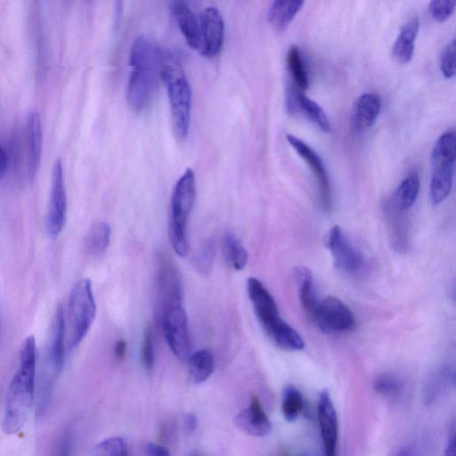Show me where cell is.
I'll list each match as a JSON object with an SVG mask.
<instances>
[{
	"mask_svg": "<svg viewBox=\"0 0 456 456\" xmlns=\"http://www.w3.org/2000/svg\"><path fill=\"white\" fill-rule=\"evenodd\" d=\"M34 336L26 338L19 350L17 368L4 392L1 427L6 435L18 433L27 423L35 401L37 350Z\"/></svg>",
	"mask_w": 456,
	"mask_h": 456,
	"instance_id": "cell-1",
	"label": "cell"
},
{
	"mask_svg": "<svg viewBox=\"0 0 456 456\" xmlns=\"http://www.w3.org/2000/svg\"><path fill=\"white\" fill-rule=\"evenodd\" d=\"M162 52L152 41L140 36L133 42L127 85V101L135 111H142L151 103L161 79Z\"/></svg>",
	"mask_w": 456,
	"mask_h": 456,
	"instance_id": "cell-2",
	"label": "cell"
},
{
	"mask_svg": "<svg viewBox=\"0 0 456 456\" xmlns=\"http://www.w3.org/2000/svg\"><path fill=\"white\" fill-rule=\"evenodd\" d=\"M160 77L167 89L174 133L183 141L190 126L191 89L181 64L168 52H162Z\"/></svg>",
	"mask_w": 456,
	"mask_h": 456,
	"instance_id": "cell-3",
	"label": "cell"
},
{
	"mask_svg": "<svg viewBox=\"0 0 456 456\" xmlns=\"http://www.w3.org/2000/svg\"><path fill=\"white\" fill-rule=\"evenodd\" d=\"M66 322L61 305L55 311L45 347L38 379L37 411L46 407L55 382L62 370L65 354Z\"/></svg>",
	"mask_w": 456,
	"mask_h": 456,
	"instance_id": "cell-4",
	"label": "cell"
},
{
	"mask_svg": "<svg viewBox=\"0 0 456 456\" xmlns=\"http://www.w3.org/2000/svg\"><path fill=\"white\" fill-rule=\"evenodd\" d=\"M247 290L256 315L267 336L280 347L291 345L297 331L279 314L277 304L256 278L250 277L247 281Z\"/></svg>",
	"mask_w": 456,
	"mask_h": 456,
	"instance_id": "cell-5",
	"label": "cell"
},
{
	"mask_svg": "<svg viewBox=\"0 0 456 456\" xmlns=\"http://www.w3.org/2000/svg\"><path fill=\"white\" fill-rule=\"evenodd\" d=\"M96 314V304L89 279L77 281L73 286L68 304L66 346L75 350L86 336Z\"/></svg>",
	"mask_w": 456,
	"mask_h": 456,
	"instance_id": "cell-6",
	"label": "cell"
},
{
	"mask_svg": "<svg viewBox=\"0 0 456 456\" xmlns=\"http://www.w3.org/2000/svg\"><path fill=\"white\" fill-rule=\"evenodd\" d=\"M196 197L195 176L187 168L176 182L170 204L169 240L177 255L184 256L188 251L186 227L188 216Z\"/></svg>",
	"mask_w": 456,
	"mask_h": 456,
	"instance_id": "cell-7",
	"label": "cell"
},
{
	"mask_svg": "<svg viewBox=\"0 0 456 456\" xmlns=\"http://www.w3.org/2000/svg\"><path fill=\"white\" fill-rule=\"evenodd\" d=\"M455 147V133L446 131L438 138L433 148L429 196L434 206L442 203L450 194L454 175Z\"/></svg>",
	"mask_w": 456,
	"mask_h": 456,
	"instance_id": "cell-8",
	"label": "cell"
},
{
	"mask_svg": "<svg viewBox=\"0 0 456 456\" xmlns=\"http://www.w3.org/2000/svg\"><path fill=\"white\" fill-rule=\"evenodd\" d=\"M155 286L156 315L169 305L182 304V277L175 263L166 252H159L157 257Z\"/></svg>",
	"mask_w": 456,
	"mask_h": 456,
	"instance_id": "cell-9",
	"label": "cell"
},
{
	"mask_svg": "<svg viewBox=\"0 0 456 456\" xmlns=\"http://www.w3.org/2000/svg\"><path fill=\"white\" fill-rule=\"evenodd\" d=\"M156 316L173 354L181 361L187 360L191 354V338L183 305H169Z\"/></svg>",
	"mask_w": 456,
	"mask_h": 456,
	"instance_id": "cell-10",
	"label": "cell"
},
{
	"mask_svg": "<svg viewBox=\"0 0 456 456\" xmlns=\"http://www.w3.org/2000/svg\"><path fill=\"white\" fill-rule=\"evenodd\" d=\"M67 214V193L63 167L61 159H56L52 171L50 200L46 214V231L51 237H56L62 230Z\"/></svg>",
	"mask_w": 456,
	"mask_h": 456,
	"instance_id": "cell-11",
	"label": "cell"
},
{
	"mask_svg": "<svg viewBox=\"0 0 456 456\" xmlns=\"http://www.w3.org/2000/svg\"><path fill=\"white\" fill-rule=\"evenodd\" d=\"M313 318L323 331L329 333L347 331L354 326L353 313L335 297H327L319 302Z\"/></svg>",
	"mask_w": 456,
	"mask_h": 456,
	"instance_id": "cell-12",
	"label": "cell"
},
{
	"mask_svg": "<svg viewBox=\"0 0 456 456\" xmlns=\"http://www.w3.org/2000/svg\"><path fill=\"white\" fill-rule=\"evenodd\" d=\"M286 139L290 146L309 166L317 182L322 208L325 210H330L332 205L331 186L322 159L307 143L295 135L288 134Z\"/></svg>",
	"mask_w": 456,
	"mask_h": 456,
	"instance_id": "cell-13",
	"label": "cell"
},
{
	"mask_svg": "<svg viewBox=\"0 0 456 456\" xmlns=\"http://www.w3.org/2000/svg\"><path fill=\"white\" fill-rule=\"evenodd\" d=\"M327 246L332 255L336 267L346 273H356L363 265V257L348 240L339 225L329 232Z\"/></svg>",
	"mask_w": 456,
	"mask_h": 456,
	"instance_id": "cell-14",
	"label": "cell"
},
{
	"mask_svg": "<svg viewBox=\"0 0 456 456\" xmlns=\"http://www.w3.org/2000/svg\"><path fill=\"white\" fill-rule=\"evenodd\" d=\"M201 32L200 54L207 58H214L222 50L224 38V23L223 17L216 7L205 8L200 15Z\"/></svg>",
	"mask_w": 456,
	"mask_h": 456,
	"instance_id": "cell-15",
	"label": "cell"
},
{
	"mask_svg": "<svg viewBox=\"0 0 456 456\" xmlns=\"http://www.w3.org/2000/svg\"><path fill=\"white\" fill-rule=\"evenodd\" d=\"M317 415L324 453L327 456H334L338 450V423L336 410L328 390H323L320 394Z\"/></svg>",
	"mask_w": 456,
	"mask_h": 456,
	"instance_id": "cell-16",
	"label": "cell"
},
{
	"mask_svg": "<svg viewBox=\"0 0 456 456\" xmlns=\"http://www.w3.org/2000/svg\"><path fill=\"white\" fill-rule=\"evenodd\" d=\"M26 146V175L32 183L37 174L42 151V129L40 116L37 111H30L26 118L25 125Z\"/></svg>",
	"mask_w": 456,
	"mask_h": 456,
	"instance_id": "cell-17",
	"label": "cell"
},
{
	"mask_svg": "<svg viewBox=\"0 0 456 456\" xmlns=\"http://www.w3.org/2000/svg\"><path fill=\"white\" fill-rule=\"evenodd\" d=\"M234 422L244 433L254 436H264L272 428L271 422L256 395H252L249 405L239 412Z\"/></svg>",
	"mask_w": 456,
	"mask_h": 456,
	"instance_id": "cell-18",
	"label": "cell"
},
{
	"mask_svg": "<svg viewBox=\"0 0 456 456\" xmlns=\"http://www.w3.org/2000/svg\"><path fill=\"white\" fill-rule=\"evenodd\" d=\"M381 110V100L373 93L359 96L353 107L351 124L356 133H362L371 127Z\"/></svg>",
	"mask_w": 456,
	"mask_h": 456,
	"instance_id": "cell-19",
	"label": "cell"
},
{
	"mask_svg": "<svg viewBox=\"0 0 456 456\" xmlns=\"http://www.w3.org/2000/svg\"><path fill=\"white\" fill-rule=\"evenodd\" d=\"M288 105L292 110H300L312 123L324 133L331 131L330 121L323 109L305 96L302 90L294 87L288 94Z\"/></svg>",
	"mask_w": 456,
	"mask_h": 456,
	"instance_id": "cell-20",
	"label": "cell"
},
{
	"mask_svg": "<svg viewBox=\"0 0 456 456\" xmlns=\"http://www.w3.org/2000/svg\"><path fill=\"white\" fill-rule=\"evenodd\" d=\"M172 10L187 45L200 53L202 43L200 20L182 0H176L172 6Z\"/></svg>",
	"mask_w": 456,
	"mask_h": 456,
	"instance_id": "cell-21",
	"label": "cell"
},
{
	"mask_svg": "<svg viewBox=\"0 0 456 456\" xmlns=\"http://www.w3.org/2000/svg\"><path fill=\"white\" fill-rule=\"evenodd\" d=\"M454 385V370L451 366L444 365L436 368L427 378L423 398L426 404H433Z\"/></svg>",
	"mask_w": 456,
	"mask_h": 456,
	"instance_id": "cell-22",
	"label": "cell"
},
{
	"mask_svg": "<svg viewBox=\"0 0 456 456\" xmlns=\"http://www.w3.org/2000/svg\"><path fill=\"white\" fill-rule=\"evenodd\" d=\"M419 27V19L412 17L401 28L392 48L393 57L397 62L405 64L411 60Z\"/></svg>",
	"mask_w": 456,
	"mask_h": 456,
	"instance_id": "cell-23",
	"label": "cell"
},
{
	"mask_svg": "<svg viewBox=\"0 0 456 456\" xmlns=\"http://www.w3.org/2000/svg\"><path fill=\"white\" fill-rule=\"evenodd\" d=\"M305 0H273L268 11L267 19L272 27L284 30L294 20Z\"/></svg>",
	"mask_w": 456,
	"mask_h": 456,
	"instance_id": "cell-24",
	"label": "cell"
},
{
	"mask_svg": "<svg viewBox=\"0 0 456 456\" xmlns=\"http://www.w3.org/2000/svg\"><path fill=\"white\" fill-rule=\"evenodd\" d=\"M298 297L302 306L313 316L319 301L314 289L313 274L305 266H298L294 271Z\"/></svg>",
	"mask_w": 456,
	"mask_h": 456,
	"instance_id": "cell-25",
	"label": "cell"
},
{
	"mask_svg": "<svg viewBox=\"0 0 456 456\" xmlns=\"http://www.w3.org/2000/svg\"><path fill=\"white\" fill-rule=\"evenodd\" d=\"M189 376L194 384L206 381L215 368L213 354L210 351L199 350L188 357Z\"/></svg>",
	"mask_w": 456,
	"mask_h": 456,
	"instance_id": "cell-26",
	"label": "cell"
},
{
	"mask_svg": "<svg viewBox=\"0 0 456 456\" xmlns=\"http://www.w3.org/2000/svg\"><path fill=\"white\" fill-rule=\"evenodd\" d=\"M222 248L227 264L240 271L248 261V252L238 238L231 232H226L222 239Z\"/></svg>",
	"mask_w": 456,
	"mask_h": 456,
	"instance_id": "cell-27",
	"label": "cell"
},
{
	"mask_svg": "<svg viewBox=\"0 0 456 456\" xmlns=\"http://www.w3.org/2000/svg\"><path fill=\"white\" fill-rule=\"evenodd\" d=\"M110 240V227L105 222H97L89 229L85 246L86 251L93 256L103 254L109 247Z\"/></svg>",
	"mask_w": 456,
	"mask_h": 456,
	"instance_id": "cell-28",
	"label": "cell"
},
{
	"mask_svg": "<svg viewBox=\"0 0 456 456\" xmlns=\"http://www.w3.org/2000/svg\"><path fill=\"white\" fill-rule=\"evenodd\" d=\"M419 186L418 175H411L404 178L395 192V207L401 211L408 210L417 200Z\"/></svg>",
	"mask_w": 456,
	"mask_h": 456,
	"instance_id": "cell-29",
	"label": "cell"
},
{
	"mask_svg": "<svg viewBox=\"0 0 456 456\" xmlns=\"http://www.w3.org/2000/svg\"><path fill=\"white\" fill-rule=\"evenodd\" d=\"M287 64L296 87L302 91L307 89L309 86L308 72L300 49L297 46L292 45L289 49Z\"/></svg>",
	"mask_w": 456,
	"mask_h": 456,
	"instance_id": "cell-30",
	"label": "cell"
},
{
	"mask_svg": "<svg viewBox=\"0 0 456 456\" xmlns=\"http://www.w3.org/2000/svg\"><path fill=\"white\" fill-rule=\"evenodd\" d=\"M304 409V398L293 385L287 386L282 392L281 411L288 421H294Z\"/></svg>",
	"mask_w": 456,
	"mask_h": 456,
	"instance_id": "cell-31",
	"label": "cell"
},
{
	"mask_svg": "<svg viewBox=\"0 0 456 456\" xmlns=\"http://www.w3.org/2000/svg\"><path fill=\"white\" fill-rule=\"evenodd\" d=\"M373 387L375 391L383 396L394 398L402 393L403 384L398 377L383 373L375 379Z\"/></svg>",
	"mask_w": 456,
	"mask_h": 456,
	"instance_id": "cell-32",
	"label": "cell"
},
{
	"mask_svg": "<svg viewBox=\"0 0 456 456\" xmlns=\"http://www.w3.org/2000/svg\"><path fill=\"white\" fill-rule=\"evenodd\" d=\"M93 453L100 456H125L127 454V445L122 437L112 436L95 444Z\"/></svg>",
	"mask_w": 456,
	"mask_h": 456,
	"instance_id": "cell-33",
	"label": "cell"
},
{
	"mask_svg": "<svg viewBox=\"0 0 456 456\" xmlns=\"http://www.w3.org/2000/svg\"><path fill=\"white\" fill-rule=\"evenodd\" d=\"M154 341L151 326L147 323L142 330L141 343V362L146 371H151L154 366Z\"/></svg>",
	"mask_w": 456,
	"mask_h": 456,
	"instance_id": "cell-34",
	"label": "cell"
},
{
	"mask_svg": "<svg viewBox=\"0 0 456 456\" xmlns=\"http://www.w3.org/2000/svg\"><path fill=\"white\" fill-rule=\"evenodd\" d=\"M216 247L213 240H208L199 249L195 256V266L202 274H208L213 266Z\"/></svg>",
	"mask_w": 456,
	"mask_h": 456,
	"instance_id": "cell-35",
	"label": "cell"
},
{
	"mask_svg": "<svg viewBox=\"0 0 456 456\" xmlns=\"http://www.w3.org/2000/svg\"><path fill=\"white\" fill-rule=\"evenodd\" d=\"M455 9V0H431L429 12L432 18L439 22L449 19Z\"/></svg>",
	"mask_w": 456,
	"mask_h": 456,
	"instance_id": "cell-36",
	"label": "cell"
},
{
	"mask_svg": "<svg viewBox=\"0 0 456 456\" xmlns=\"http://www.w3.org/2000/svg\"><path fill=\"white\" fill-rule=\"evenodd\" d=\"M440 69L445 78L455 75V40L450 42L443 50L440 57Z\"/></svg>",
	"mask_w": 456,
	"mask_h": 456,
	"instance_id": "cell-37",
	"label": "cell"
},
{
	"mask_svg": "<svg viewBox=\"0 0 456 456\" xmlns=\"http://www.w3.org/2000/svg\"><path fill=\"white\" fill-rule=\"evenodd\" d=\"M146 453L151 456H167L169 452L166 446L155 443H148L145 445Z\"/></svg>",
	"mask_w": 456,
	"mask_h": 456,
	"instance_id": "cell-38",
	"label": "cell"
},
{
	"mask_svg": "<svg viewBox=\"0 0 456 456\" xmlns=\"http://www.w3.org/2000/svg\"><path fill=\"white\" fill-rule=\"evenodd\" d=\"M174 426L170 423H165L159 428V437L162 442L168 443L174 437Z\"/></svg>",
	"mask_w": 456,
	"mask_h": 456,
	"instance_id": "cell-39",
	"label": "cell"
},
{
	"mask_svg": "<svg viewBox=\"0 0 456 456\" xmlns=\"http://www.w3.org/2000/svg\"><path fill=\"white\" fill-rule=\"evenodd\" d=\"M127 345L123 339H119L115 343L114 354L118 362H122L126 358Z\"/></svg>",
	"mask_w": 456,
	"mask_h": 456,
	"instance_id": "cell-40",
	"label": "cell"
},
{
	"mask_svg": "<svg viewBox=\"0 0 456 456\" xmlns=\"http://www.w3.org/2000/svg\"><path fill=\"white\" fill-rule=\"evenodd\" d=\"M184 430L188 435L192 434L197 428V418L192 413L185 415L183 419Z\"/></svg>",
	"mask_w": 456,
	"mask_h": 456,
	"instance_id": "cell-41",
	"label": "cell"
},
{
	"mask_svg": "<svg viewBox=\"0 0 456 456\" xmlns=\"http://www.w3.org/2000/svg\"><path fill=\"white\" fill-rule=\"evenodd\" d=\"M454 440H455V426L454 424L452 426L451 430L449 431V436L447 439V444L445 447V455H453L454 453Z\"/></svg>",
	"mask_w": 456,
	"mask_h": 456,
	"instance_id": "cell-42",
	"label": "cell"
},
{
	"mask_svg": "<svg viewBox=\"0 0 456 456\" xmlns=\"http://www.w3.org/2000/svg\"><path fill=\"white\" fill-rule=\"evenodd\" d=\"M7 153L5 150L0 145V178L4 175L7 169Z\"/></svg>",
	"mask_w": 456,
	"mask_h": 456,
	"instance_id": "cell-43",
	"label": "cell"
},
{
	"mask_svg": "<svg viewBox=\"0 0 456 456\" xmlns=\"http://www.w3.org/2000/svg\"><path fill=\"white\" fill-rule=\"evenodd\" d=\"M123 10V0H115V24L118 25L120 21Z\"/></svg>",
	"mask_w": 456,
	"mask_h": 456,
	"instance_id": "cell-44",
	"label": "cell"
}]
</instances>
